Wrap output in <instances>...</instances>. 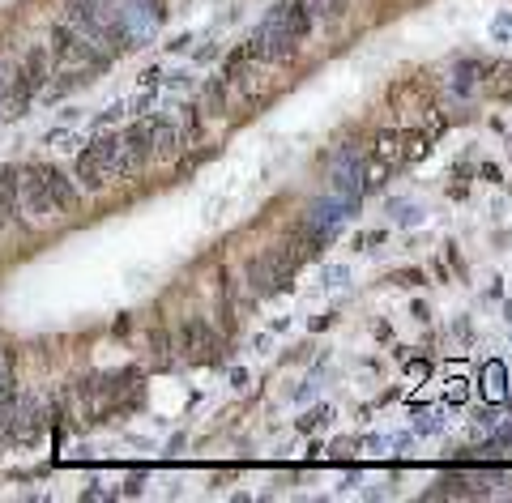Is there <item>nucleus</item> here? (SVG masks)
<instances>
[{
  "label": "nucleus",
  "mask_w": 512,
  "mask_h": 503,
  "mask_svg": "<svg viewBox=\"0 0 512 503\" xmlns=\"http://www.w3.org/2000/svg\"><path fill=\"white\" fill-rule=\"evenodd\" d=\"M18 201L22 214L35 222H60L82 214V188L52 162H22L18 167Z\"/></svg>",
  "instance_id": "1"
},
{
  "label": "nucleus",
  "mask_w": 512,
  "mask_h": 503,
  "mask_svg": "<svg viewBox=\"0 0 512 503\" xmlns=\"http://www.w3.org/2000/svg\"><path fill=\"white\" fill-rule=\"evenodd\" d=\"M308 30H312V13H308L303 0H295V5H278L274 13H269L244 47L256 56V64H282L303 47Z\"/></svg>",
  "instance_id": "2"
},
{
  "label": "nucleus",
  "mask_w": 512,
  "mask_h": 503,
  "mask_svg": "<svg viewBox=\"0 0 512 503\" xmlns=\"http://www.w3.org/2000/svg\"><path fill=\"white\" fill-rule=\"evenodd\" d=\"M180 133L175 124L163 116H150V120H137L128 133H120V180H137L146 167L154 162H167L180 150Z\"/></svg>",
  "instance_id": "3"
},
{
  "label": "nucleus",
  "mask_w": 512,
  "mask_h": 503,
  "mask_svg": "<svg viewBox=\"0 0 512 503\" xmlns=\"http://www.w3.org/2000/svg\"><path fill=\"white\" fill-rule=\"evenodd\" d=\"M60 22L73 26L77 35L90 39V43L99 47V52H107L111 60L133 47V35L124 30L120 13L107 9L103 0H64V5H60Z\"/></svg>",
  "instance_id": "4"
},
{
  "label": "nucleus",
  "mask_w": 512,
  "mask_h": 503,
  "mask_svg": "<svg viewBox=\"0 0 512 503\" xmlns=\"http://www.w3.org/2000/svg\"><path fill=\"white\" fill-rule=\"evenodd\" d=\"M47 52H52L56 77H69V86H82V81L99 77L107 64H111L107 52H99V47H94L90 39H82L73 26H64L60 18H56V26H52V35H47Z\"/></svg>",
  "instance_id": "5"
},
{
  "label": "nucleus",
  "mask_w": 512,
  "mask_h": 503,
  "mask_svg": "<svg viewBox=\"0 0 512 503\" xmlns=\"http://www.w3.org/2000/svg\"><path fill=\"white\" fill-rule=\"evenodd\" d=\"M111 180H120V133L90 141L86 150L77 154V184L86 192H103Z\"/></svg>",
  "instance_id": "6"
},
{
  "label": "nucleus",
  "mask_w": 512,
  "mask_h": 503,
  "mask_svg": "<svg viewBox=\"0 0 512 503\" xmlns=\"http://www.w3.org/2000/svg\"><path fill=\"white\" fill-rule=\"evenodd\" d=\"M295 269H299V252H291V243L265 248L261 256L248 261V286L256 290V295H274V290H282L295 278Z\"/></svg>",
  "instance_id": "7"
},
{
  "label": "nucleus",
  "mask_w": 512,
  "mask_h": 503,
  "mask_svg": "<svg viewBox=\"0 0 512 503\" xmlns=\"http://www.w3.org/2000/svg\"><path fill=\"white\" fill-rule=\"evenodd\" d=\"M30 103H35V90H30V81L22 77L18 60L5 56L0 60V116H26Z\"/></svg>",
  "instance_id": "8"
},
{
  "label": "nucleus",
  "mask_w": 512,
  "mask_h": 503,
  "mask_svg": "<svg viewBox=\"0 0 512 503\" xmlns=\"http://www.w3.org/2000/svg\"><path fill=\"white\" fill-rule=\"evenodd\" d=\"M180 350L188 354V359H205V350H218V337L201 316H192L180 329Z\"/></svg>",
  "instance_id": "9"
},
{
  "label": "nucleus",
  "mask_w": 512,
  "mask_h": 503,
  "mask_svg": "<svg viewBox=\"0 0 512 503\" xmlns=\"http://www.w3.org/2000/svg\"><path fill=\"white\" fill-rule=\"evenodd\" d=\"M483 397L487 401H504L508 397V371H504V363H487L483 367Z\"/></svg>",
  "instance_id": "10"
},
{
  "label": "nucleus",
  "mask_w": 512,
  "mask_h": 503,
  "mask_svg": "<svg viewBox=\"0 0 512 503\" xmlns=\"http://www.w3.org/2000/svg\"><path fill=\"white\" fill-rule=\"evenodd\" d=\"M444 397L461 405L470 397V376H466V367H448V380H444Z\"/></svg>",
  "instance_id": "11"
},
{
  "label": "nucleus",
  "mask_w": 512,
  "mask_h": 503,
  "mask_svg": "<svg viewBox=\"0 0 512 503\" xmlns=\"http://www.w3.org/2000/svg\"><path fill=\"white\" fill-rule=\"evenodd\" d=\"M18 401V388H13L9 380H0V410H5V405H13Z\"/></svg>",
  "instance_id": "12"
}]
</instances>
